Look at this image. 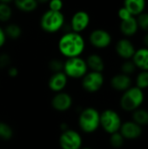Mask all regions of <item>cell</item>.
<instances>
[{"label":"cell","instance_id":"obj_1","mask_svg":"<svg viewBox=\"0 0 148 149\" xmlns=\"http://www.w3.org/2000/svg\"><path fill=\"white\" fill-rule=\"evenodd\" d=\"M59 52L66 58L80 57L85 48V42L80 33L74 31L65 32L58 40Z\"/></svg>","mask_w":148,"mask_h":149},{"label":"cell","instance_id":"obj_2","mask_svg":"<svg viewBox=\"0 0 148 149\" xmlns=\"http://www.w3.org/2000/svg\"><path fill=\"white\" fill-rule=\"evenodd\" d=\"M79 128L85 134H92L100 127V113L94 107L83 109L79 115Z\"/></svg>","mask_w":148,"mask_h":149},{"label":"cell","instance_id":"obj_3","mask_svg":"<svg viewBox=\"0 0 148 149\" xmlns=\"http://www.w3.org/2000/svg\"><path fill=\"white\" fill-rule=\"evenodd\" d=\"M143 90L137 86H131L124 92L120 98V107L126 112H133L139 109L144 102Z\"/></svg>","mask_w":148,"mask_h":149},{"label":"cell","instance_id":"obj_4","mask_svg":"<svg viewBox=\"0 0 148 149\" xmlns=\"http://www.w3.org/2000/svg\"><path fill=\"white\" fill-rule=\"evenodd\" d=\"M65 24V16L62 11L46 10L40 18V27L47 33H55Z\"/></svg>","mask_w":148,"mask_h":149},{"label":"cell","instance_id":"obj_5","mask_svg":"<svg viewBox=\"0 0 148 149\" xmlns=\"http://www.w3.org/2000/svg\"><path fill=\"white\" fill-rule=\"evenodd\" d=\"M63 72L68 78L82 79L88 72V67L85 60L81 57L70 58L64 62Z\"/></svg>","mask_w":148,"mask_h":149},{"label":"cell","instance_id":"obj_6","mask_svg":"<svg viewBox=\"0 0 148 149\" xmlns=\"http://www.w3.org/2000/svg\"><path fill=\"white\" fill-rule=\"evenodd\" d=\"M120 114L112 109H106L100 113V127L109 134L120 131L122 125Z\"/></svg>","mask_w":148,"mask_h":149},{"label":"cell","instance_id":"obj_7","mask_svg":"<svg viewBox=\"0 0 148 149\" xmlns=\"http://www.w3.org/2000/svg\"><path fill=\"white\" fill-rule=\"evenodd\" d=\"M83 139L79 132L73 129L62 131L59 136V146L61 149H80Z\"/></svg>","mask_w":148,"mask_h":149},{"label":"cell","instance_id":"obj_8","mask_svg":"<svg viewBox=\"0 0 148 149\" xmlns=\"http://www.w3.org/2000/svg\"><path fill=\"white\" fill-rule=\"evenodd\" d=\"M105 82L104 76L102 72H88L83 78L81 81L82 87L87 93H96L101 89Z\"/></svg>","mask_w":148,"mask_h":149},{"label":"cell","instance_id":"obj_9","mask_svg":"<svg viewBox=\"0 0 148 149\" xmlns=\"http://www.w3.org/2000/svg\"><path fill=\"white\" fill-rule=\"evenodd\" d=\"M89 41L92 46L98 49H104L111 45L112 36L106 30L96 29L90 33Z\"/></svg>","mask_w":148,"mask_h":149},{"label":"cell","instance_id":"obj_10","mask_svg":"<svg viewBox=\"0 0 148 149\" xmlns=\"http://www.w3.org/2000/svg\"><path fill=\"white\" fill-rule=\"evenodd\" d=\"M90 24V16L85 10H78L76 11L72 19L70 24V28L72 31L80 33L84 31Z\"/></svg>","mask_w":148,"mask_h":149},{"label":"cell","instance_id":"obj_11","mask_svg":"<svg viewBox=\"0 0 148 149\" xmlns=\"http://www.w3.org/2000/svg\"><path fill=\"white\" fill-rule=\"evenodd\" d=\"M72 103H73L72 97L69 93L64 91L60 93H57L51 100L52 108L61 113L68 111L72 107Z\"/></svg>","mask_w":148,"mask_h":149},{"label":"cell","instance_id":"obj_12","mask_svg":"<svg viewBox=\"0 0 148 149\" xmlns=\"http://www.w3.org/2000/svg\"><path fill=\"white\" fill-rule=\"evenodd\" d=\"M125 140H135L142 134V127L134 121H126L122 123L119 131Z\"/></svg>","mask_w":148,"mask_h":149},{"label":"cell","instance_id":"obj_13","mask_svg":"<svg viewBox=\"0 0 148 149\" xmlns=\"http://www.w3.org/2000/svg\"><path fill=\"white\" fill-rule=\"evenodd\" d=\"M68 83V77L64 72H54L48 80L49 88L54 93L63 92Z\"/></svg>","mask_w":148,"mask_h":149},{"label":"cell","instance_id":"obj_14","mask_svg":"<svg viewBox=\"0 0 148 149\" xmlns=\"http://www.w3.org/2000/svg\"><path fill=\"white\" fill-rule=\"evenodd\" d=\"M115 50L117 54L126 60L132 58L136 52L133 44L127 38L120 39L116 44Z\"/></svg>","mask_w":148,"mask_h":149},{"label":"cell","instance_id":"obj_15","mask_svg":"<svg viewBox=\"0 0 148 149\" xmlns=\"http://www.w3.org/2000/svg\"><path fill=\"white\" fill-rule=\"evenodd\" d=\"M111 86L119 92H125L132 86V79L130 76L124 73L114 75L111 79Z\"/></svg>","mask_w":148,"mask_h":149},{"label":"cell","instance_id":"obj_16","mask_svg":"<svg viewBox=\"0 0 148 149\" xmlns=\"http://www.w3.org/2000/svg\"><path fill=\"white\" fill-rule=\"evenodd\" d=\"M132 60L137 68L141 71H148V48L145 47L136 50Z\"/></svg>","mask_w":148,"mask_h":149},{"label":"cell","instance_id":"obj_17","mask_svg":"<svg viewBox=\"0 0 148 149\" xmlns=\"http://www.w3.org/2000/svg\"><path fill=\"white\" fill-rule=\"evenodd\" d=\"M120 31L126 37H132L139 30L138 22L135 17H132L128 19L122 20L120 23Z\"/></svg>","mask_w":148,"mask_h":149},{"label":"cell","instance_id":"obj_18","mask_svg":"<svg viewBox=\"0 0 148 149\" xmlns=\"http://www.w3.org/2000/svg\"><path fill=\"white\" fill-rule=\"evenodd\" d=\"M85 62L88 69H90L92 72H102L105 69V62L99 54L93 53L89 55Z\"/></svg>","mask_w":148,"mask_h":149},{"label":"cell","instance_id":"obj_19","mask_svg":"<svg viewBox=\"0 0 148 149\" xmlns=\"http://www.w3.org/2000/svg\"><path fill=\"white\" fill-rule=\"evenodd\" d=\"M124 7H126L133 16H139L146 8V0H125Z\"/></svg>","mask_w":148,"mask_h":149},{"label":"cell","instance_id":"obj_20","mask_svg":"<svg viewBox=\"0 0 148 149\" xmlns=\"http://www.w3.org/2000/svg\"><path fill=\"white\" fill-rule=\"evenodd\" d=\"M13 2L17 9L25 13L34 11L38 5L37 0H14Z\"/></svg>","mask_w":148,"mask_h":149},{"label":"cell","instance_id":"obj_21","mask_svg":"<svg viewBox=\"0 0 148 149\" xmlns=\"http://www.w3.org/2000/svg\"><path fill=\"white\" fill-rule=\"evenodd\" d=\"M133 121H134L140 127L148 125V111L144 110V109H140V108L133 111Z\"/></svg>","mask_w":148,"mask_h":149},{"label":"cell","instance_id":"obj_22","mask_svg":"<svg viewBox=\"0 0 148 149\" xmlns=\"http://www.w3.org/2000/svg\"><path fill=\"white\" fill-rule=\"evenodd\" d=\"M6 37L11 38V39H17L22 35V28L20 25L17 24H9L6 25V27L3 29Z\"/></svg>","mask_w":148,"mask_h":149},{"label":"cell","instance_id":"obj_23","mask_svg":"<svg viewBox=\"0 0 148 149\" xmlns=\"http://www.w3.org/2000/svg\"><path fill=\"white\" fill-rule=\"evenodd\" d=\"M13 129L9 124L0 121V140L10 141L13 137Z\"/></svg>","mask_w":148,"mask_h":149},{"label":"cell","instance_id":"obj_24","mask_svg":"<svg viewBox=\"0 0 148 149\" xmlns=\"http://www.w3.org/2000/svg\"><path fill=\"white\" fill-rule=\"evenodd\" d=\"M12 16V10L7 3H0V22H8Z\"/></svg>","mask_w":148,"mask_h":149},{"label":"cell","instance_id":"obj_25","mask_svg":"<svg viewBox=\"0 0 148 149\" xmlns=\"http://www.w3.org/2000/svg\"><path fill=\"white\" fill-rule=\"evenodd\" d=\"M136 86L141 90L148 88V71H141L136 78Z\"/></svg>","mask_w":148,"mask_h":149},{"label":"cell","instance_id":"obj_26","mask_svg":"<svg viewBox=\"0 0 148 149\" xmlns=\"http://www.w3.org/2000/svg\"><path fill=\"white\" fill-rule=\"evenodd\" d=\"M110 143L113 148H120L125 142V138L122 136V134L120 132L114 133L110 134Z\"/></svg>","mask_w":148,"mask_h":149},{"label":"cell","instance_id":"obj_27","mask_svg":"<svg viewBox=\"0 0 148 149\" xmlns=\"http://www.w3.org/2000/svg\"><path fill=\"white\" fill-rule=\"evenodd\" d=\"M136 65H134V63L133 62V60H129V59H127V60H126L123 64H122V65H121V73H124V74H126V75H128V76H130L131 74H133L134 72H135V70H136Z\"/></svg>","mask_w":148,"mask_h":149},{"label":"cell","instance_id":"obj_28","mask_svg":"<svg viewBox=\"0 0 148 149\" xmlns=\"http://www.w3.org/2000/svg\"><path fill=\"white\" fill-rule=\"evenodd\" d=\"M49 68L50 70L54 72H63L64 69V62L58 58H53L49 62Z\"/></svg>","mask_w":148,"mask_h":149},{"label":"cell","instance_id":"obj_29","mask_svg":"<svg viewBox=\"0 0 148 149\" xmlns=\"http://www.w3.org/2000/svg\"><path fill=\"white\" fill-rule=\"evenodd\" d=\"M138 17L137 22H138V25L139 28L148 31V13L147 12H142L141 14H140L139 16H137Z\"/></svg>","mask_w":148,"mask_h":149},{"label":"cell","instance_id":"obj_30","mask_svg":"<svg viewBox=\"0 0 148 149\" xmlns=\"http://www.w3.org/2000/svg\"><path fill=\"white\" fill-rule=\"evenodd\" d=\"M49 10H54V11H61L63 9L64 3L62 0H50L48 3Z\"/></svg>","mask_w":148,"mask_h":149},{"label":"cell","instance_id":"obj_31","mask_svg":"<svg viewBox=\"0 0 148 149\" xmlns=\"http://www.w3.org/2000/svg\"><path fill=\"white\" fill-rule=\"evenodd\" d=\"M10 64V57L7 53L0 54V69L6 68Z\"/></svg>","mask_w":148,"mask_h":149},{"label":"cell","instance_id":"obj_32","mask_svg":"<svg viewBox=\"0 0 148 149\" xmlns=\"http://www.w3.org/2000/svg\"><path fill=\"white\" fill-rule=\"evenodd\" d=\"M118 15H119V17L120 18V20H121V21H122V20L128 19V18H130V17H133V16L130 13V11H129L126 7H124V6L119 10V11H118Z\"/></svg>","mask_w":148,"mask_h":149},{"label":"cell","instance_id":"obj_33","mask_svg":"<svg viewBox=\"0 0 148 149\" xmlns=\"http://www.w3.org/2000/svg\"><path fill=\"white\" fill-rule=\"evenodd\" d=\"M18 69L15 66H10L8 68V75L10 78H16L18 75Z\"/></svg>","mask_w":148,"mask_h":149},{"label":"cell","instance_id":"obj_34","mask_svg":"<svg viewBox=\"0 0 148 149\" xmlns=\"http://www.w3.org/2000/svg\"><path fill=\"white\" fill-rule=\"evenodd\" d=\"M6 35H5V32H4V30L3 28H1L0 26V48L2 46H3V45L5 44V41H6Z\"/></svg>","mask_w":148,"mask_h":149},{"label":"cell","instance_id":"obj_35","mask_svg":"<svg viewBox=\"0 0 148 149\" xmlns=\"http://www.w3.org/2000/svg\"><path fill=\"white\" fill-rule=\"evenodd\" d=\"M143 42H144L146 47L148 48V32L145 35V37H144V38H143Z\"/></svg>","mask_w":148,"mask_h":149},{"label":"cell","instance_id":"obj_36","mask_svg":"<svg viewBox=\"0 0 148 149\" xmlns=\"http://www.w3.org/2000/svg\"><path fill=\"white\" fill-rule=\"evenodd\" d=\"M14 0H0V3H7V4H9L10 3H11V2H13Z\"/></svg>","mask_w":148,"mask_h":149},{"label":"cell","instance_id":"obj_37","mask_svg":"<svg viewBox=\"0 0 148 149\" xmlns=\"http://www.w3.org/2000/svg\"><path fill=\"white\" fill-rule=\"evenodd\" d=\"M38 3H49L50 0H37Z\"/></svg>","mask_w":148,"mask_h":149},{"label":"cell","instance_id":"obj_38","mask_svg":"<svg viewBox=\"0 0 148 149\" xmlns=\"http://www.w3.org/2000/svg\"><path fill=\"white\" fill-rule=\"evenodd\" d=\"M80 149H92V148H81Z\"/></svg>","mask_w":148,"mask_h":149}]
</instances>
